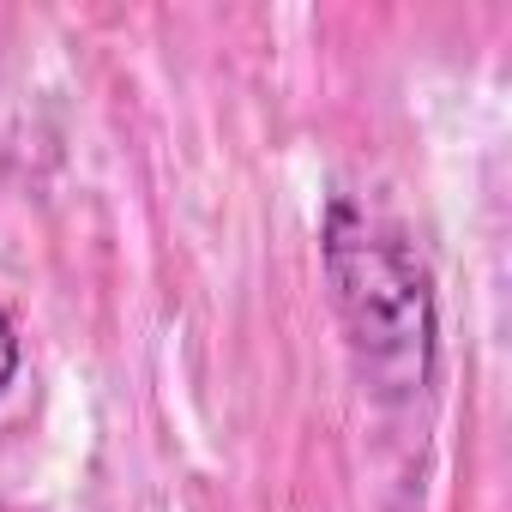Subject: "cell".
<instances>
[{"instance_id": "cell-2", "label": "cell", "mask_w": 512, "mask_h": 512, "mask_svg": "<svg viewBox=\"0 0 512 512\" xmlns=\"http://www.w3.org/2000/svg\"><path fill=\"white\" fill-rule=\"evenodd\" d=\"M19 326H13V314L7 308H0V392H7L13 386V374H19Z\"/></svg>"}, {"instance_id": "cell-1", "label": "cell", "mask_w": 512, "mask_h": 512, "mask_svg": "<svg viewBox=\"0 0 512 512\" xmlns=\"http://www.w3.org/2000/svg\"><path fill=\"white\" fill-rule=\"evenodd\" d=\"M320 260L362 392L380 404L422 398L440 368V308L410 235L350 199H332L320 229Z\"/></svg>"}]
</instances>
